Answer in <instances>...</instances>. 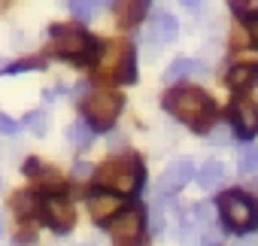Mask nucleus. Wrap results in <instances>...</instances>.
Masks as SVG:
<instances>
[{"instance_id":"25","label":"nucleus","mask_w":258,"mask_h":246,"mask_svg":"<svg viewBox=\"0 0 258 246\" xmlns=\"http://www.w3.org/2000/svg\"><path fill=\"white\" fill-rule=\"evenodd\" d=\"M37 67H43V61L40 58H22V61H16V64H7V73H19V70H37Z\"/></svg>"},{"instance_id":"21","label":"nucleus","mask_w":258,"mask_h":246,"mask_svg":"<svg viewBox=\"0 0 258 246\" xmlns=\"http://www.w3.org/2000/svg\"><path fill=\"white\" fill-rule=\"evenodd\" d=\"M240 170L243 173H255L258 170V146H246L240 152Z\"/></svg>"},{"instance_id":"31","label":"nucleus","mask_w":258,"mask_h":246,"mask_svg":"<svg viewBox=\"0 0 258 246\" xmlns=\"http://www.w3.org/2000/svg\"><path fill=\"white\" fill-rule=\"evenodd\" d=\"M249 34H252V40L258 43V16H255V19H249Z\"/></svg>"},{"instance_id":"37","label":"nucleus","mask_w":258,"mask_h":246,"mask_svg":"<svg viewBox=\"0 0 258 246\" xmlns=\"http://www.w3.org/2000/svg\"><path fill=\"white\" fill-rule=\"evenodd\" d=\"M0 234H4V222H0Z\"/></svg>"},{"instance_id":"13","label":"nucleus","mask_w":258,"mask_h":246,"mask_svg":"<svg viewBox=\"0 0 258 246\" xmlns=\"http://www.w3.org/2000/svg\"><path fill=\"white\" fill-rule=\"evenodd\" d=\"M255 82H258V70L249 67V64H240V67H234V70L228 73V85H231L234 91H240V88H252Z\"/></svg>"},{"instance_id":"35","label":"nucleus","mask_w":258,"mask_h":246,"mask_svg":"<svg viewBox=\"0 0 258 246\" xmlns=\"http://www.w3.org/2000/svg\"><path fill=\"white\" fill-rule=\"evenodd\" d=\"M4 70H7V64H4V61H0V73H4Z\"/></svg>"},{"instance_id":"1","label":"nucleus","mask_w":258,"mask_h":246,"mask_svg":"<svg viewBox=\"0 0 258 246\" xmlns=\"http://www.w3.org/2000/svg\"><path fill=\"white\" fill-rule=\"evenodd\" d=\"M164 109L191 128H207L216 121V103L201 88H173L164 97Z\"/></svg>"},{"instance_id":"10","label":"nucleus","mask_w":258,"mask_h":246,"mask_svg":"<svg viewBox=\"0 0 258 246\" xmlns=\"http://www.w3.org/2000/svg\"><path fill=\"white\" fill-rule=\"evenodd\" d=\"M121 204L124 201L115 192H94L88 198V213H91L94 222H109V219H115L121 213Z\"/></svg>"},{"instance_id":"38","label":"nucleus","mask_w":258,"mask_h":246,"mask_svg":"<svg viewBox=\"0 0 258 246\" xmlns=\"http://www.w3.org/2000/svg\"><path fill=\"white\" fill-rule=\"evenodd\" d=\"M82 246H94V243H82Z\"/></svg>"},{"instance_id":"24","label":"nucleus","mask_w":258,"mask_h":246,"mask_svg":"<svg viewBox=\"0 0 258 246\" xmlns=\"http://www.w3.org/2000/svg\"><path fill=\"white\" fill-rule=\"evenodd\" d=\"M210 219H213V207H210V204H198V207L191 210V216H188V222H195L198 228L210 225Z\"/></svg>"},{"instance_id":"2","label":"nucleus","mask_w":258,"mask_h":246,"mask_svg":"<svg viewBox=\"0 0 258 246\" xmlns=\"http://www.w3.org/2000/svg\"><path fill=\"white\" fill-rule=\"evenodd\" d=\"M94 179H97V186H103L115 195H131L143 182V164L137 155H115L94 170Z\"/></svg>"},{"instance_id":"3","label":"nucleus","mask_w":258,"mask_h":246,"mask_svg":"<svg viewBox=\"0 0 258 246\" xmlns=\"http://www.w3.org/2000/svg\"><path fill=\"white\" fill-rule=\"evenodd\" d=\"M52 49L55 55L61 58H70V61H91L100 46L79 28H67V25H55L52 28Z\"/></svg>"},{"instance_id":"7","label":"nucleus","mask_w":258,"mask_h":246,"mask_svg":"<svg viewBox=\"0 0 258 246\" xmlns=\"http://www.w3.org/2000/svg\"><path fill=\"white\" fill-rule=\"evenodd\" d=\"M231 125H234V131L243 137V140H249V137H255L258 134V103L255 100H249V97H237L234 103H231Z\"/></svg>"},{"instance_id":"23","label":"nucleus","mask_w":258,"mask_h":246,"mask_svg":"<svg viewBox=\"0 0 258 246\" xmlns=\"http://www.w3.org/2000/svg\"><path fill=\"white\" fill-rule=\"evenodd\" d=\"M106 55H109V58H103V64H100V67H97V70H100V73H109V70H112V67H115V70H118V61H121V55H124V49H121V43H112V46H109V52H106Z\"/></svg>"},{"instance_id":"9","label":"nucleus","mask_w":258,"mask_h":246,"mask_svg":"<svg viewBox=\"0 0 258 246\" xmlns=\"http://www.w3.org/2000/svg\"><path fill=\"white\" fill-rule=\"evenodd\" d=\"M191 176H195V164H191L188 158H176V161H170V164L164 167V173H161V179H158V192H161V195H173V192H179L182 186H188Z\"/></svg>"},{"instance_id":"33","label":"nucleus","mask_w":258,"mask_h":246,"mask_svg":"<svg viewBox=\"0 0 258 246\" xmlns=\"http://www.w3.org/2000/svg\"><path fill=\"white\" fill-rule=\"evenodd\" d=\"M237 246H258V243H255V240H240Z\"/></svg>"},{"instance_id":"32","label":"nucleus","mask_w":258,"mask_h":246,"mask_svg":"<svg viewBox=\"0 0 258 246\" xmlns=\"http://www.w3.org/2000/svg\"><path fill=\"white\" fill-rule=\"evenodd\" d=\"M182 7H188V10H201V7H204V0H182Z\"/></svg>"},{"instance_id":"11","label":"nucleus","mask_w":258,"mask_h":246,"mask_svg":"<svg viewBox=\"0 0 258 246\" xmlns=\"http://www.w3.org/2000/svg\"><path fill=\"white\" fill-rule=\"evenodd\" d=\"M176 34H179V22L170 13H158L155 22H152V28H149V40L158 43V46H164V43H173Z\"/></svg>"},{"instance_id":"14","label":"nucleus","mask_w":258,"mask_h":246,"mask_svg":"<svg viewBox=\"0 0 258 246\" xmlns=\"http://www.w3.org/2000/svg\"><path fill=\"white\" fill-rule=\"evenodd\" d=\"M28 173H34L37 182L43 186H52V189H61V173L55 167H43L40 161H28Z\"/></svg>"},{"instance_id":"8","label":"nucleus","mask_w":258,"mask_h":246,"mask_svg":"<svg viewBox=\"0 0 258 246\" xmlns=\"http://www.w3.org/2000/svg\"><path fill=\"white\" fill-rule=\"evenodd\" d=\"M43 216H46V222H49L55 231H67V228H73V222H76V210H73V204H70L64 195H49V198L43 201Z\"/></svg>"},{"instance_id":"12","label":"nucleus","mask_w":258,"mask_h":246,"mask_svg":"<svg viewBox=\"0 0 258 246\" xmlns=\"http://www.w3.org/2000/svg\"><path fill=\"white\" fill-rule=\"evenodd\" d=\"M198 182H201V189H207V192L219 189V186L225 182V164H222V161H207V164L198 170Z\"/></svg>"},{"instance_id":"19","label":"nucleus","mask_w":258,"mask_h":246,"mask_svg":"<svg viewBox=\"0 0 258 246\" xmlns=\"http://www.w3.org/2000/svg\"><path fill=\"white\" fill-rule=\"evenodd\" d=\"M143 13H146V4H143V0H134V4H127L118 13V19H121V25H137L143 19Z\"/></svg>"},{"instance_id":"18","label":"nucleus","mask_w":258,"mask_h":246,"mask_svg":"<svg viewBox=\"0 0 258 246\" xmlns=\"http://www.w3.org/2000/svg\"><path fill=\"white\" fill-rule=\"evenodd\" d=\"M70 13L79 19V22H91L94 19V13H97V4H94V0H70Z\"/></svg>"},{"instance_id":"34","label":"nucleus","mask_w":258,"mask_h":246,"mask_svg":"<svg viewBox=\"0 0 258 246\" xmlns=\"http://www.w3.org/2000/svg\"><path fill=\"white\" fill-rule=\"evenodd\" d=\"M94 4H112V0H94Z\"/></svg>"},{"instance_id":"6","label":"nucleus","mask_w":258,"mask_h":246,"mask_svg":"<svg viewBox=\"0 0 258 246\" xmlns=\"http://www.w3.org/2000/svg\"><path fill=\"white\" fill-rule=\"evenodd\" d=\"M109 234L118 246H131L143 237V213L140 210H121L112 225H109Z\"/></svg>"},{"instance_id":"15","label":"nucleus","mask_w":258,"mask_h":246,"mask_svg":"<svg viewBox=\"0 0 258 246\" xmlns=\"http://www.w3.org/2000/svg\"><path fill=\"white\" fill-rule=\"evenodd\" d=\"M198 70V64L195 61H188V58H176L167 70H164V82L167 85H173V82H179L182 76H188V73H195Z\"/></svg>"},{"instance_id":"30","label":"nucleus","mask_w":258,"mask_h":246,"mask_svg":"<svg viewBox=\"0 0 258 246\" xmlns=\"http://www.w3.org/2000/svg\"><path fill=\"white\" fill-rule=\"evenodd\" d=\"M124 143H127L124 134H112V137H109V146H112V149H118V146H124Z\"/></svg>"},{"instance_id":"28","label":"nucleus","mask_w":258,"mask_h":246,"mask_svg":"<svg viewBox=\"0 0 258 246\" xmlns=\"http://www.w3.org/2000/svg\"><path fill=\"white\" fill-rule=\"evenodd\" d=\"M228 140H231V134H228L225 128H219V131H213V134H210V143H213V146H225Z\"/></svg>"},{"instance_id":"4","label":"nucleus","mask_w":258,"mask_h":246,"mask_svg":"<svg viewBox=\"0 0 258 246\" xmlns=\"http://www.w3.org/2000/svg\"><path fill=\"white\" fill-rule=\"evenodd\" d=\"M219 213L225 219V225L231 231H252L258 228V207L252 198H246L243 192H225L219 198Z\"/></svg>"},{"instance_id":"29","label":"nucleus","mask_w":258,"mask_h":246,"mask_svg":"<svg viewBox=\"0 0 258 246\" xmlns=\"http://www.w3.org/2000/svg\"><path fill=\"white\" fill-rule=\"evenodd\" d=\"M201 246H222V237H219L216 231H207L204 240H201Z\"/></svg>"},{"instance_id":"26","label":"nucleus","mask_w":258,"mask_h":246,"mask_svg":"<svg viewBox=\"0 0 258 246\" xmlns=\"http://www.w3.org/2000/svg\"><path fill=\"white\" fill-rule=\"evenodd\" d=\"M19 131V125H16V121L10 118V115H4V112H0V134H7V137H13Z\"/></svg>"},{"instance_id":"5","label":"nucleus","mask_w":258,"mask_h":246,"mask_svg":"<svg viewBox=\"0 0 258 246\" xmlns=\"http://www.w3.org/2000/svg\"><path fill=\"white\" fill-rule=\"evenodd\" d=\"M82 112L97 131H106L115 125V118L121 112V97L115 91H94L82 100Z\"/></svg>"},{"instance_id":"22","label":"nucleus","mask_w":258,"mask_h":246,"mask_svg":"<svg viewBox=\"0 0 258 246\" xmlns=\"http://www.w3.org/2000/svg\"><path fill=\"white\" fill-rule=\"evenodd\" d=\"M25 128H31L37 137H43V134H46V128H49L46 112H28V115H25Z\"/></svg>"},{"instance_id":"20","label":"nucleus","mask_w":258,"mask_h":246,"mask_svg":"<svg viewBox=\"0 0 258 246\" xmlns=\"http://www.w3.org/2000/svg\"><path fill=\"white\" fill-rule=\"evenodd\" d=\"M13 204H16V213H19V216H34V213H37V198H34L31 192H19Z\"/></svg>"},{"instance_id":"17","label":"nucleus","mask_w":258,"mask_h":246,"mask_svg":"<svg viewBox=\"0 0 258 246\" xmlns=\"http://www.w3.org/2000/svg\"><path fill=\"white\" fill-rule=\"evenodd\" d=\"M91 137H94V128H88L85 121H73V125L67 128V140L76 143V146H88Z\"/></svg>"},{"instance_id":"27","label":"nucleus","mask_w":258,"mask_h":246,"mask_svg":"<svg viewBox=\"0 0 258 246\" xmlns=\"http://www.w3.org/2000/svg\"><path fill=\"white\" fill-rule=\"evenodd\" d=\"M73 173H76V179H88V176L94 173V167H91L88 161H76V164H73Z\"/></svg>"},{"instance_id":"36","label":"nucleus","mask_w":258,"mask_h":246,"mask_svg":"<svg viewBox=\"0 0 258 246\" xmlns=\"http://www.w3.org/2000/svg\"><path fill=\"white\" fill-rule=\"evenodd\" d=\"M252 186H255V192H258V179H255V182H252Z\"/></svg>"},{"instance_id":"16","label":"nucleus","mask_w":258,"mask_h":246,"mask_svg":"<svg viewBox=\"0 0 258 246\" xmlns=\"http://www.w3.org/2000/svg\"><path fill=\"white\" fill-rule=\"evenodd\" d=\"M115 79L118 82H137V58L131 49H124L121 61H118V70H115Z\"/></svg>"}]
</instances>
